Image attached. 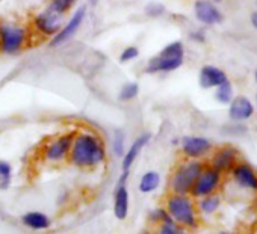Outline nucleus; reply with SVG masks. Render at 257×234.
<instances>
[{
  "label": "nucleus",
  "mask_w": 257,
  "mask_h": 234,
  "mask_svg": "<svg viewBox=\"0 0 257 234\" xmlns=\"http://www.w3.org/2000/svg\"><path fill=\"white\" fill-rule=\"evenodd\" d=\"M115 217L124 220L128 214V192L124 184H118L115 190V202H113Z\"/></svg>",
  "instance_id": "nucleus-17"
},
{
  "label": "nucleus",
  "mask_w": 257,
  "mask_h": 234,
  "mask_svg": "<svg viewBox=\"0 0 257 234\" xmlns=\"http://www.w3.org/2000/svg\"><path fill=\"white\" fill-rule=\"evenodd\" d=\"M219 180L221 178H219L218 171H215L213 168H204L201 171V174L198 175V178L191 190V195L195 198H203V196L213 193L219 184Z\"/></svg>",
  "instance_id": "nucleus-8"
},
{
  "label": "nucleus",
  "mask_w": 257,
  "mask_h": 234,
  "mask_svg": "<svg viewBox=\"0 0 257 234\" xmlns=\"http://www.w3.org/2000/svg\"><path fill=\"white\" fill-rule=\"evenodd\" d=\"M113 150H115V154L118 156H122V150H124V135L121 132L116 133L115 136V141H113Z\"/></svg>",
  "instance_id": "nucleus-29"
},
{
  "label": "nucleus",
  "mask_w": 257,
  "mask_h": 234,
  "mask_svg": "<svg viewBox=\"0 0 257 234\" xmlns=\"http://www.w3.org/2000/svg\"><path fill=\"white\" fill-rule=\"evenodd\" d=\"M97 2H98V0H91V4H92V5H95Z\"/></svg>",
  "instance_id": "nucleus-32"
},
{
  "label": "nucleus",
  "mask_w": 257,
  "mask_h": 234,
  "mask_svg": "<svg viewBox=\"0 0 257 234\" xmlns=\"http://www.w3.org/2000/svg\"><path fill=\"white\" fill-rule=\"evenodd\" d=\"M251 23H252V26L257 29V13H252V16H251Z\"/></svg>",
  "instance_id": "nucleus-31"
},
{
  "label": "nucleus",
  "mask_w": 257,
  "mask_h": 234,
  "mask_svg": "<svg viewBox=\"0 0 257 234\" xmlns=\"http://www.w3.org/2000/svg\"><path fill=\"white\" fill-rule=\"evenodd\" d=\"M218 207H219V196L218 195H213V193H210L207 196H203V199L200 202L201 211H204L207 214L213 213Z\"/></svg>",
  "instance_id": "nucleus-23"
},
{
  "label": "nucleus",
  "mask_w": 257,
  "mask_h": 234,
  "mask_svg": "<svg viewBox=\"0 0 257 234\" xmlns=\"http://www.w3.org/2000/svg\"><path fill=\"white\" fill-rule=\"evenodd\" d=\"M138 55H140V50L137 47H134V46L125 47L119 55V62H128V61L138 58Z\"/></svg>",
  "instance_id": "nucleus-26"
},
{
  "label": "nucleus",
  "mask_w": 257,
  "mask_h": 234,
  "mask_svg": "<svg viewBox=\"0 0 257 234\" xmlns=\"http://www.w3.org/2000/svg\"><path fill=\"white\" fill-rule=\"evenodd\" d=\"M74 4V0H52V8H55L58 13L64 14L67 13Z\"/></svg>",
  "instance_id": "nucleus-28"
},
{
  "label": "nucleus",
  "mask_w": 257,
  "mask_h": 234,
  "mask_svg": "<svg viewBox=\"0 0 257 234\" xmlns=\"http://www.w3.org/2000/svg\"><path fill=\"white\" fill-rule=\"evenodd\" d=\"M85 17H86V10L82 7V8H79L76 13H74V16L70 19V22L65 25V26H62V29L53 37V40H52V43H50V46L52 47H58V46H61V44H64V43H67L76 32H77V29L80 28V25L83 23V20H85Z\"/></svg>",
  "instance_id": "nucleus-9"
},
{
  "label": "nucleus",
  "mask_w": 257,
  "mask_h": 234,
  "mask_svg": "<svg viewBox=\"0 0 257 234\" xmlns=\"http://www.w3.org/2000/svg\"><path fill=\"white\" fill-rule=\"evenodd\" d=\"M203 169H204V166L198 160H191V162L180 165L174 171V174L170 180L171 192L179 193V195L191 193V190H192V187H194V184H195V181H197V178Z\"/></svg>",
  "instance_id": "nucleus-4"
},
{
  "label": "nucleus",
  "mask_w": 257,
  "mask_h": 234,
  "mask_svg": "<svg viewBox=\"0 0 257 234\" xmlns=\"http://www.w3.org/2000/svg\"><path fill=\"white\" fill-rule=\"evenodd\" d=\"M26 41V31L20 26H0V52L5 55L19 53Z\"/></svg>",
  "instance_id": "nucleus-5"
},
{
  "label": "nucleus",
  "mask_w": 257,
  "mask_h": 234,
  "mask_svg": "<svg viewBox=\"0 0 257 234\" xmlns=\"http://www.w3.org/2000/svg\"><path fill=\"white\" fill-rule=\"evenodd\" d=\"M140 94V85L138 83H127L121 88L119 94H118V100L119 101H132L134 98H137Z\"/></svg>",
  "instance_id": "nucleus-20"
},
{
  "label": "nucleus",
  "mask_w": 257,
  "mask_h": 234,
  "mask_svg": "<svg viewBox=\"0 0 257 234\" xmlns=\"http://www.w3.org/2000/svg\"><path fill=\"white\" fill-rule=\"evenodd\" d=\"M255 80H257V73H255Z\"/></svg>",
  "instance_id": "nucleus-34"
},
{
  "label": "nucleus",
  "mask_w": 257,
  "mask_h": 234,
  "mask_svg": "<svg viewBox=\"0 0 257 234\" xmlns=\"http://www.w3.org/2000/svg\"><path fill=\"white\" fill-rule=\"evenodd\" d=\"M149 219H150V222H152V223H155V225H159V223H164V222L173 220V219H171V216L168 214V211H167L165 208H162V207L155 208V210L150 213Z\"/></svg>",
  "instance_id": "nucleus-25"
},
{
  "label": "nucleus",
  "mask_w": 257,
  "mask_h": 234,
  "mask_svg": "<svg viewBox=\"0 0 257 234\" xmlns=\"http://www.w3.org/2000/svg\"><path fill=\"white\" fill-rule=\"evenodd\" d=\"M74 132L70 133H64L61 136H58L56 139H53L46 148H44V157L49 162H62L68 157L71 145H73V139H74Z\"/></svg>",
  "instance_id": "nucleus-7"
},
{
  "label": "nucleus",
  "mask_w": 257,
  "mask_h": 234,
  "mask_svg": "<svg viewBox=\"0 0 257 234\" xmlns=\"http://www.w3.org/2000/svg\"><path fill=\"white\" fill-rule=\"evenodd\" d=\"M159 183H161L159 174L155 172V171H149V172H146V174L141 177L140 190H141L143 193H150V192H153V190L158 189Z\"/></svg>",
  "instance_id": "nucleus-19"
},
{
  "label": "nucleus",
  "mask_w": 257,
  "mask_h": 234,
  "mask_svg": "<svg viewBox=\"0 0 257 234\" xmlns=\"http://www.w3.org/2000/svg\"><path fill=\"white\" fill-rule=\"evenodd\" d=\"M22 222L31 228V229H35V231H43V229H47L50 228L52 225V219L41 213V211H31V213H26L22 216Z\"/></svg>",
  "instance_id": "nucleus-18"
},
{
  "label": "nucleus",
  "mask_w": 257,
  "mask_h": 234,
  "mask_svg": "<svg viewBox=\"0 0 257 234\" xmlns=\"http://www.w3.org/2000/svg\"><path fill=\"white\" fill-rule=\"evenodd\" d=\"M236 154H237L236 150L231 148V147H225V148L219 150V151L215 154L213 160H212V165H213L212 168H213L215 171H218V172L228 171V169L233 166V163H234Z\"/></svg>",
  "instance_id": "nucleus-16"
},
{
  "label": "nucleus",
  "mask_w": 257,
  "mask_h": 234,
  "mask_svg": "<svg viewBox=\"0 0 257 234\" xmlns=\"http://www.w3.org/2000/svg\"><path fill=\"white\" fill-rule=\"evenodd\" d=\"M11 165L5 160H0V189H8L11 184Z\"/></svg>",
  "instance_id": "nucleus-24"
},
{
  "label": "nucleus",
  "mask_w": 257,
  "mask_h": 234,
  "mask_svg": "<svg viewBox=\"0 0 257 234\" xmlns=\"http://www.w3.org/2000/svg\"><path fill=\"white\" fill-rule=\"evenodd\" d=\"M230 118L233 121H243L248 120L249 116L254 113V106L246 97H236L234 100L230 101Z\"/></svg>",
  "instance_id": "nucleus-13"
},
{
  "label": "nucleus",
  "mask_w": 257,
  "mask_h": 234,
  "mask_svg": "<svg viewBox=\"0 0 257 234\" xmlns=\"http://www.w3.org/2000/svg\"><path fill=\"white\" fill-rule=\"evenodd\" d=\"M194 10H195V17L203 25L212 26V25H218L222 22V14L212 2H209V0H197Z\"/></svg>",
  "instance_id": "nucleus-10"
},
{
  "label": "nucleus",
  "mask_w": 257,
  "mask_h": 234,
  "mask_svg": "<svg viewBox=\"0 0 257 234\" xmlns=\"http://www.w3.org/2000/svg\"><path fill=\"white\" fill-rule=\"evenodd\" d=\"M227 74L216 68V67H212V65H206L201 68L200 71V85L201 88L207 89V88H215V86H219L222 85L224 82H227Z\"/></svg>",
  "instance_id": "nucleus-12"
},
{
  "label": "nucleus",
  "mask_w": 257,
  "mask_h": 234,
  "mask_svg": "<svg viewBox=\"0 0 257 234\" xmlns=\"http://www.w3.org/2000/svg\"><path fill=\"white\" fill-rule=\"evenodd\" d=\"M165 210L168 211L171 219L182 226L192 228L197 225L195 205L188 195L170 193L165 202Z\"/></svg>",
  "instance_id": "nucleus-2"
},
{
  "label": "nucleus",
  "mask_w": 257,
  "mask_h": 234,
  "mask_svg": "<svg viewBox=\"0 0 257 234\" xmlns=\"http://www.w3.org/2000/svg\"><path fill=\"white\" fill-rule=\"evenodd\" d=\"M218 89H216V92H215V97H216V100L219 101V103H230L231 100H233V86H231V83L227 80V82H224L222 85H219V86H216Z\"/></svg>",
  "instance_id": "nucleus-21"
},
{
  "label": "nucleus",
  "mask_w": 257,
  "mask_h": 234,
  "mask_svg": "<svg viewBox=\"0 0 257 234\" xmlns=\"http://www.w3.org/2000/svg\"><path fill=\"white\" fill-rule=\"evenodd\" d=\"M143 234H152V232H150V231H144Z\"/></svg>",
  "instance_id": "nucleus-33"
},
{
  "label": "nucleus",
  "mask_w": 257,
  "mask_h": 234,
  "mask_svg": "<svg viewBox=\"0 0 257 234\" xmlns=\"http://www.w3.org/2000/svg\"><path fill=\"white\" fill-rule=\"evenodd\" d=\"M156 234H185V229L174 220H168L156 225Z\"/></svg>",
  "instance_id": "nucleus-22"
},
{
  "label": "nucleus",
  "mask_w": 257,
  "mask_h": 234,
  "mask_svg": "<svg viewBox=\"0 0 257 234\" xmlns=\"http://www.w3.org/2000/svg\"><path fill=\"white\" fill-rule=\"evenodd\" d=\"M233 175H234V180L237 181V184H240L242 187L257 189V175L249 165L242 163V165L234 166Z\"/></svg>",
  "instance_id": "nucleus-15"
},
{
  "label": "nucleus",
  "mask_w": 257,
  "mask_h": 234,
  "mask_svg": "<svg viewBox=\"0 0 257 234\" xmlns=\"http://www.w3.org/2000/svg\"><path fill=\"white\" fill-rule=\"evenodd\" d=\"M165 13V7L162 4H149L146 7V14L149 17H161Z\"/></svg>",
  "instance_id": "nucleus-27"
},
{
  "label": "nucleus",
  "mask_w": 257,
  "mask_h": 234,
  "mask_svg": "<svg viewBox=\"0 0 257 234\" xmlns=\"http://www.w3.org/2000/svg\"><path fill=\"white\" fill-rule=\"evenodd\" d=\"M212 148L210 142L206 138H198V136H188L182 142V150L185 156L197 159L204 156L209 150Z\"/></svg>",
  "instance_id": "nucleus-11"
},
{
  "label": "nucleus",
  "mask_w": 257,
  "mask_h": 234,
  "mask_svg": "<svg viewBox=\"0 0 257 234\" xmlns=\"http://www.w3.org/2000/svg\"><path fill=\"white\" fill-rule=\"evenodd\" d=\"M68 160L80 169H94L106 160V147L100 136L92 132L76 133Z\"/></svg>",
  "instance_id": "nucleus-1"
},
{
  "label": "nucleus",
  "mask_w": 257,
  "mask_h": 234,
  "mask_svg": "<svg viewBox=\"0 0 257 234\" xmlns=\"http://www.w3.org/2000/svg\"><path fill=\"white\" fill-rule=\"evenodd\" d=\"M185 49L180 41L168 44L158 56L152 58L146 71L147 73H168L182 67Z\"/></svg>",
  "instance_id": "nucleus-3"
},
{
  "label": "nucleus",
  "mask_w": 257,
  "mask_h": 234,
  "mask_svg": "<svg viewBox=\"0 0 257 234\" xmlns=\"http://www.w3.org/2000/svg\"><path fill=\"white\" fill-rule=\"evenodd\" d=\"M62 22H64V14L58 13L55 8L50 7L49 10H46L44 13H41L35 17L34 25H35L37 31L41 32L43 35L55 37L62 29Z\"/></svg>",
  "instance_id": "nucleus-6"
},
{
  "label": "nucleus",
  "mask_w": 257,
  "mask_h": 234,
  "mask_svg": "<svg viewBox=\"0 0 257 234\" xmlns=\"http://www.w3.org/2000/svg\"><path fill=\"white\" fill-rule=\"evenodd\" d=\"M192 38L198 40V43H203L204 41V35L203 34H192Z\"/></svg>",
  "instance_id": "nucleus-30"
},
{
  "label": "nucleus",
  "mask_w": 257,
  "mask_h": 234,
  "mask_svg": "<svg viewBox=\"0 0 257 234\" xmlns=\"http://www.w3.org/2000/svg\"><path fill=\"white\" fill-rule=\"evenodd\" d=\"M149 141H150V135L146 133V135H141V136L131 145V148L127 150V153H125L124 157H122V165H121V166H122V172H128V171H131L132 165H134L135 160L138 159L141 150L149 144Z\"/></svg>",
  "instance_id": "nucleus-14"
},
{
  "label": "nucleus",
  "mask_w": 257,
  "mask_h": 234,
  "mask_svg": "<svg viewBox=\"0 0 257 234\" xmlns=\"http://www.w3.org/2000/svg\"><path fill=\"white\" fill-rule=\"evenodd\" d=\"M216 2H218V0H216Z\"/></svg>",
  "instance_id": "nucleus-35"
}]
</instances>
